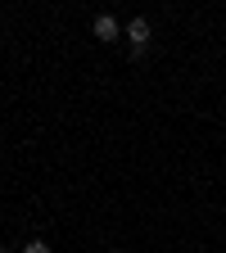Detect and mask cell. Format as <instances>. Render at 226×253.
I'll return each instance as SVG.
<instances>
[{"instance_id":"3957f363","label":"cell","mask_w":226,"mask_h":253,"mask_svg":"<svg viewBox=\"0 0 226 253\" xmlns=\"http://www.w3.org/2000/svg\"><path fill=\"white\" fill-rule=\"evenodd\" d=\"M23 253H54V249H50L45 240H27V244H23Z\"/></svg>"},{"instance_id":"277c9868","label":"cell","mask_w":226,"mask_h":253,"mask_svg":"<svg viewBox=\"0 0 226 253\" xmlns=\"http://www.w3.org/2000/svg\"><path fill=\"white\" fill-rule=\"evenodd\" d=\"M109 253H122V249H109Z\"/></svg>"},{"instance_id":"7a4b0ae2","label":"cell","mask_w":226,"mask_h":253,"mask_svg":"<svg viewBox=\"0 0 226 253\" xmlns=\"http://www.w3.org/2000/svg\"><path fill=\"white\" fill-rule=\"evenodd\" d=\"M122 37L132 41V50H145L149 45V18H132V23L122 27Z\"/></svg>"},{"instance_id":"6da1fadb","label":"cell","mask_w":226,"mask_h":253,"mask_svg":"<svg viewBox=\"0 0 226 253\" xmlns=\"http://www.w3.org/2000/svg\"><path fill=\"white\" fill-rule=\"evenodd\" d=\"M90 37L109 45V41H118V37H122V23H118L113 14H95V23H90Z\"/></svg>"}]
</instances>
